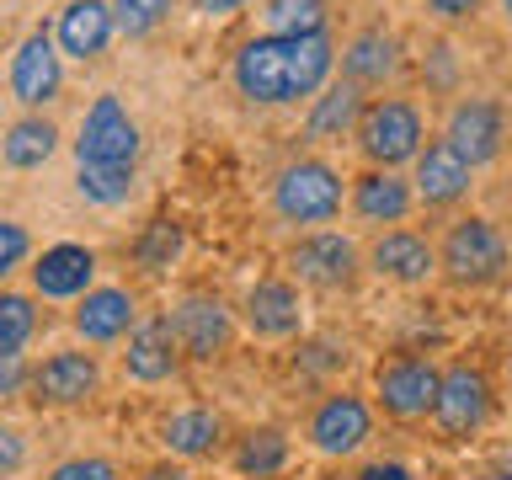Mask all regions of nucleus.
Returning <instances> with one entry per match:
<instances>
[{"label": "nucleus", "mask_w": 512, "mask_h": 480, "mask_svg": "<svg viewBox=\"0 0 512 480\" xmlns=\"http://www.w3.org/2000/svg\"><path fill=\"white\" fill-rule=\"evenodd\" d=\"M283 464H288V432L278 427H251L235 443V470L246 480H272V475H283Z\"/></svg>", "instance_id": "26"}, {"label": "nucleus", "mask_w": 512, "mask_h": 480, "mask_svg": "<svg viewBox=\"0 0 512 480\" xmlns=\"http://www.w3.org/2000/svg\"><path fill=\"white\" fill-rule=\"evenodd\" d=\"M91 278H96V256L86 246H75V240L48 246L38 262H32V288H38L43 299H86Z\"/></svg>", "instance_id": "19"}, {"label": "nucleus", "mask_w": 512, "mask_h": 480, "mask_svg": "<svg viewBox=\"0 0 512 480\" xmlns=\"http://www.w3.org/2000/svg\"><path fill=\"white\" fill-rule=\"evenodd\" d=\"M102 384V368H96L91 352H54L32 368V400L38 406H86Z\"/></svg>", "instance_id": "14"}, {"label": "nucleus", "mask_w": 512, "mask_h": 480, "mask_svg": "<svg viewBox=\"0 0 512 480\" xmlns=\"http://www.w3.org/2000/svg\"><path fill=\"white\" fill-rule=\"evenodd\" d=\"M352 480H411V470L400 459H374V464H363Z\"/></svg>", "instance_id": "37"}, {"label": "nucleus", "mask_w": 512, "mask_h": 480, "mask_svg": "<svg viewBox=\"0 0 512 480\" xmlns=\"http://www.w3.org/2000/svg\"><path fill=\"white\" fill-rule=\"evenodd\" d=\"M139 480H192V475L182 470V464H155V470H144Z\"/></svg>", "instance_id": "39"}, {"label": "nucleus", "mask_w": 512, "mask_h": 480, "mask_svg": "<svg viewBox=\"0 0 512 480\" xmlns=\"http://www.w3.org/2000/svg\"><path fill=\"white\" fill-rule=\"evenodd\" d=\"M123 368L128 379L139 384H160L182 368V347H176V331H171V315H150L128 331V352H123Z\"/></svg>", "instance_id": "16"}, {"label": "nucleus", "mask_w": 512, "mask_h": 480, "mask_svg": "<svg viewBox=\"0 0 512 480\" xmlns=\"http://www.w3.org/2000/svg\"><path fill=\"white\" fill-rule=\"evenodd\" d=\"M288 272L304 283V288H320V294H336V288H352L363 272V256H358V240L352 235H336V230H310L288 246Z\"/></svg>", "instance_id": "5"}, {"label": "nucleus", "mask_w": 512, "mask_h": 480, "mask_svg": "<svg viewBox=\"0 0 512 480\" xmlns=\"http://www.w3.org/2000/svg\"><path fill=\"white\" fill-rule=\"evenodd\" d=\"M358 150L368 155V166H379V171L406 166V160L422 155V112H416L406 96L368 102L363 123H358Z\"/></svg>", "instance_id": "4"}, {"label": "nucleus", "mask_w": 512, "mask_h": 480, "mask_svg": "<svg viewBox=\"0 0 512 480\" xmlns=\"http://www.w3.org/2000/svg\"><path fill=\"white\" fill-rule=\"evenodd\" d=\"M219 438H224V422H219V411H208V406L171 411L166 422H160V443H166V454H176V459L214 454Z\"/></svg>", "instance_id": "22"}, {"label": "nucleus", "mask_w": 512, "mask_h": 480, "mask_svg": "<svg viewBox=\"0 0 512 480\" xmlns=\"http://www.w3.org/2000/svg\"><path fill=\"white\" fill-rule=\"evenodd\" d=\"M502 139H507L502 107L486 102V96H464V102L448 112V123H443V144L459 150L470 166H491V160L502 155Z\"/></svg>", "instance_id": "12"}, {"label": "nucleus", "mask_w": 512, "mask_h": 480, "mask_svg": "<svg viewBox=\"0 0 512 480\" xmlns=\"http://www.w3.org/2000/svg\"><path fill=\"white\" fill-rule=\"evenodd\" d=\"M134 160H139V123L128 118V107L112 91L96 96L75 139V166H134Z\"/></svg>", "instance_id": "7"}, {"label": "nucleus", "mask_w": 512, "mask_h": 480, "mask_svg": "<svg viewBox=\"0 0 512 480\" xmlns=\"http://www.w3.org/2000/svg\"><path fill=\"white\" fill-rule=\"evenodd\" d=\"M38 331V310L27 294H6L0 288V352H22Z\"/></svg>", "instance_id": "30"}, {"label": "nucleus", "mask_w": 512, "mask_h": 480, "mask_svg": "<svg viewBox=\"0 0 512 480\" xmlns=\"http://www.w3.org/2000/svg\"><path fill=\"white\" fill-rule=\"evenodd\" d=\"M171 331H176L182 358L214 363V358H224V352H230V342H235V310H230L219 294H187V299L171 310Z\"/></svg>", "instance_id": "10"}, {"label": "nucleus", "mask_w": 512, "mask_h": 480, "mask_svg": "<svg viewBox=\"0 0 512 480\" xmlns=\"http://www.w3.org/2000/svg\"><path fill=\"white\" fill-rule=\"evenodd\" d=\"M139 326V304L128 288H91L86 299L75 304V331L86 342H118Z\"/></svg>", "instance_id": "21"}, {"label": "nucleus", "mask_w": 512, "mask_h": 480, "mask_svg": "<svg viewBox=\"0 0 512 480\" xmlns=\"http://www.w3.org/2000/svg\"><path fill=\"white\" fill-rule=\"evenodd\" d=\"M272 214L283 224H331L342 214V176L315 155L288 160L272 182Z\"/></svg>", "instance_id": "3"}, {"label": "nucleus", "mask_w": 512, "mask_h": 480, "mask_svg": "<svg viewBox=\"0 0 512 480\" xmlns=\"http://www.w3.org/2000/svg\"><path fill=\"white\" fill-rule=\"evenodd\" d=\"M304 438H310L315 454L347 459V454H358V448L374 438V411H368L363 395L336 390V395H326V400H320V406L310 411V422H304Z\"/></svg>", "instance_id": "9"}, {"label": "nucleus", "mask_w": 512, "mask_h": 480, "mask_svg": "<svg viewBox=\"0 0 512 480\" xmlns=\"http://www.w3.org/2000/svg\"><path fill=\"white\" fill-rule=\"evenodd\" d=\"M363 123V91L352 80H336L315 96L310 107V139H342V134H358Z\"/></svg>", "instance_id": "25"}, {"label": "nucleus", "mask_w": 512, "mask_h": 480, "mask_svg": "<svg viewBox=\"0 0 512 480\" xmlns=\"http://www.w3.org/2000/svg\"><path fill=\"white\" fill-rule=\"evenodd\" d=\"M112 32H118V11L107 0H70L59 11V27H54V43L64 59H96L107 54Z\"/></svg>", "instance_id": "17"}, {"label": "nucleus", "mask_w": 512, "mask_h": 480, "mask_svg": "<svg viewBox=\"0 0 512 480\" xmlns=\"http://www.w3.org/2000/svg\"><path fill=\"white\" fill-rule=\"evenodd\" d=\"M27 251H32V235H27L16 219H0V278L22 267V262H27Z\"/></svg>", "instance_id": "32"}, {"label": "nucleus", "mask_w": 512, "mask_h": 480, "mask_svg": "<svg viewBox=\"0 0 512 480\" xmlns=\"http://www.w3.org/2000/svg\"><path fill=\"white\" fill-rule=\"evenodd\" d=\"M326 0H262V22L278 38H299V32H326Z\"/></svg>", "instance_id": "27"}, {"label": "nucleus", "mask_w": 512, "mask_h": 480, "mask_svg": "<svg viewBox=\"0 0 512 480\" xmlns=\"http://www.w3.org/2000/svg\"><path fill=\"white\" fill-rule=\"evenodd\" d=\"M59 91H64V54H59L54 32L38 27L11 54V96L22 107H48Z\"/></svg>", "instance_id": "11"}, {"label": "nucleus", "mask_w": 512, "mask_h": 480, "mask_svg": "<svg viewBox=\"0 0 512 480\" xmlns=\"http://www.w3.org/2000/svg\"><path fill=\"white\" fill-rule=\"evenodd\" d=\"M502 11H507V16H512V0H502Z\"/></svg>", "instance_id": "41"}, {"label": "nucleus", "mask_w": 512, "mask_h": 480, "mask_svg": "<svg viewBox=\"0 0 512 480\" xmlns=\"http://www.w3.org/2000/svg\"><path fill=\"white\" fill-rule=\"evenodd\" d=\"M438 390H443V368L432 358H416V352H395V358L379 363V374H374V395H379L384 416H395V422L432 416Z\"/></svg>", "instance_id": "6"}, {"label": "nucleus", "mask_w": 512, "mask_h": 480, "mask_svg": "<svg viewBox=\"0 0 512 480\" xmlns=\"http://www.w3.org/2000/svg\"><path fill=\"white\" fill-rule=\"evenodd\" d=\"M75 187L86 203L118 208L134 198V166H75Z\"/></svg>", "instance_id": "28"}, {"label": "nucleus", "mask_w": 512, "mask_h": 480, "mask_svg": "<svg viewBox=\"0 0 512 480\" xmlns=\"http://www.w3.org/2000/svg\"><path fill=\"white\" fill-rule=\"evenodd\" d=\"M395 64H400V48L390 32H358V38L347 43V54H342V70L352 86H384V80L395 75Z\"/></svg>", "instance_id": "24"}, {"label": "nucleus", "mask_w": 512, "mask_h": 480, "mask_svg": "<svg viewBox=\"0 0 512 480\" xmlns=\"http://www.w3.org/2000/svg\"><path fill=\"white\" fill-rule=\"evenodd\" d=\"M27 384H32V368H27L22 352H0V400H6V395H22Z\"/></svg>", "instance_id": "34"}, {"label": "nucleus", "mask_w": 512, "mask_h": 480, "mask_svg": "<svg viewBox=\"0 0 512 480\" xmlns=\"http://www.w3.org/2000/svg\"><path fill=\"white\" fill-rule=\"evenodd\" d=\"M336 64V43L326 32H299V38H278V32H262V38L240 43V54L230 64L235 91L256 107H288L299 96H320L331 80Z\"/></svg>", "instance_id": "1"}, {"label": "nucleus", "mask_w": 512, "mask_h": 480, "mask_svg": "<svg viewBox=\"0 0 512 480\" xmlns=\"http://www.w3.org/2000/svg\"><path fill=\"white\" fill-rule=\"evenodd\" d=\"M112 11H118V32L144 38L150 27H160V16L171 11V0H112Z\"/></svg>", "instance_id": "31"}, {"label": "nucleus", "mask_w": 512, "mask_h": 480, "mask_svg": "<svg viewBox=\"0 0 512 480\" xmlns=\"http://www.w3.org/2000/svg\"><path fill=\"white\" fill-rule=\"evenodd\" d=\"M502 363H507V379H512V342H507V352H502Z\"/></svg>", "instance_id": "40"}, {"label": "nucleus", "mask_w": 512, "mask_h": 480, "mask_svg": "<svg viewBox=\"0 0 512 480\" xmlns=\"http://www.w3.org/2000/svg\"><path fill=\"white\" fill-rule=\"evenodd\" d=\"M59 150V128L43 118V112H27V118H16L6 128V139H0V160H6L11 171H38L48 166Z\"/></svg>", "instance_id": "23"}, {"label": "nucleus", "mask_w": 512, "mask_h": 480, "mask_svg": "<svg viewBox=\"0 0 512 480\" xmlns=\"http://www.w3.org/2000/svg\"><path fill=\"white\" fill-rule=\"evenodd\" d=\"M48 480H118V464H112V459H96V454H91V459H64Z\"/></svg>", "instance_id": "33"}, {"label": "nucleus", "mask_w": 512, "mask_h": 480, "mask_svg": "<svg viewBox=\"0 0 512 480\" xmlns=\"http://www.w3.org/2000/svg\"><path fill=\"white\" fill-rule=\"evenodd\" d=\"M475 182V166L464 160L459 150H448V144H427L422 155H416V176H411V187H416V203H427V208H443V203H459L464 192H470Z\"/></svg>", "instance_id": "18"}, {"label": "nucleus", "mask_w": 512, "mask_h": 480, "mask_svg": "<svg viewBox=\"0 0 512 480\" xmlns=\"http://www.w3.org/2000/svg\"><path fill=\"white\" fill-rule=\"evenodd\" d=\"M427 11L438 16V22H470L480 11V0H427Z\"/></svg>", "instance_id": "36"}, {"label": "nucleus", "mask_w": 512, "mask_h": 480, "mask_svg": "<svg viewBox=\"0 0 512 480\" xmlns=\"http://www.w3.org/2000/svg\"><path fill=\"white\" fill-rule=\"evenodd\" d=\"M192 11L214 22V16H235V11H246V0H192Z\"/></svg>", "instance_id": "38"}, {"label": "nucleus", "mask_w": 512, "mask_h": 480, "mask_svg": "<svg viewBox=\"0 0 512 480\" xmlns=\"http://www.w3.org/2000/svg\"><path fill=\"white\" fill-rule=\"evenodd\" d=\"M27 464V443L16 427H0V475H16Z\"/></svg>", "instance_id": "35"}, {"label": "nucleus", "mask_w": 512, "mask_h": 480, "mask_svg": "<svg viewBox=\"0 0 512 480\" xmlns=\"http://www.w3.org/2000/svg\"><path fill=\"white\" fill-rule=\"evenodd\" d=\"M368 267H374L379 278L400 283V288H416L438 272V246L422 240L416 230H384L374 246H368Z\"/></svg>", "instance_id": "15"}, {"label": "nucleus", "mask_w": 512, "mask_h": 480, "mask_svg": "<svg viewBox=\"0 0 512 480\" xmlns=\"http://www.w3.org/2000/svg\"><path fill=\"white\" fill-rule=\"evenodd\" d=\"M432 422H438V432L448 443L475 438L491 422V379L475 363L443 368V390H438V406H432Z\"/></svg>", "instance_id": "8"}, {"label": "nucleus", "mask_w": 512, "mask_h": 480, "mask_svg": "<svg viewBox=\"0 0 512 480\" xmlns=\"http://www.w3.org/2000/svg\"><path fill=\"white\" fill-rule=\"evenodd\" d=\"M512 262V246H507V235L496 230L491 219H459V224H448V235H443V246H438V272H448L459 288H486L496 283L507 272Z\"/></svg>", "instance_id": "2"}, {"label": "nucleus", "mask_w": 512, "mask_h": 480, "mask_svg": "<svg viewBox=\"0 0 512 480\" xmlns=\"http://www.w3.org/2000/svg\"><path fill=\"white\" fill-rule=\"evenodd\" d=\"M416 203V187L406 182L400 171H363L358 182H352V214L363 224H400L411 214Z\"/></svg>", "instance_id": "20"}, {"label": "nucleus", "mask_w": 512, "mask_h": 480, "mask_svg": "<svg viewBox=\"0 0 512 480\" xmlns=\"http://www.w3.org/2000/svg\"><path fill=\"white\" fill-rule=\"evenodd\" d=\"M139 267H150V272H166L176 256H182V224L176 219H155V224H144V235H139Z\"/></svg>", "instance_id": "29"}, {"label": "nucleus", "mask_w": 512, "mask_h": 480, "mask_svg": "<svg viewBox=\"0 0 512 480\" xmlns=\"http://www.w3.org/2000/svg\"><path fill=\"white\" fill-rule=\"evenodd\" d=\"M240 315H246L251 336H262V342H288V336H299V326H304V299L288 278H262V283H251Z\"/></svg>", "instance_id": "13"}]
</instances>
